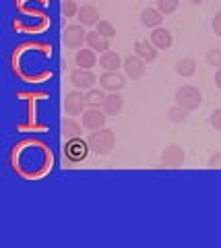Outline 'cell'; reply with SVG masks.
Returning <instances> with one entry per match:
<instances>
[{
	"label": "cell",
	"instance_id": "obj_1",
	"mask_svg": "<svg viewBox=\"0 0 221 248\" xmlns=\"http://www.w3.org/2000/svg\"><path fill=\"white\" fill-rule=\"evenodd\" d=\"M89 147L93 149L97 155H110L114 145H116V137L110 128H100V130H93L87 139Z\"/></svg>",
	"mask_w": 221,
	"mask_h": 248
},
{
	"label": "cell",
	"instance_id": "obj_2",
	"mask_svg": "<svg viewBox=\"0 0 221 248\" xmlns=\"http://www.w3.org/2000/svg\"><path fill=\"white\" fill-rule=\"evenodd\" d=\"M176 104L182 106L184 110L188 112H194V110H199L201 104H203V95H201V91L194 87V85H182L180 89H176Z\"/></svg>",
	"mask_w": 221,
	"mask_h": 248
},
{
	"label": "cell",
	"instance_id": "obj_3",
	"mask_svg": "<svg viewBox=\"0 0 221 248\" xmlns=\"http://www.w3.org/2000/svg\"><path fill=\"white\" fill-rule=\"evenodd\" d=\"M105 118H108V114L103 112V108H89L83 112V126L87 130H100L103 128Z\"/></svg>",
	"mask_w": 221,
	"mask_h": 248
},
{
	"label": "cell",
	"instance_id": "obj_4",
	"mask_svg": "<svg viewBox=\"0 0 221 248\" xmlns=\"http://www.w3.org/2000/svg\"><path fill=\"white\" fill-rule=\"evenodd\" d=\"M83 27H85V25H68L64 29V44H66V48L77 50V48H81V46L87 42V31Z\"/></svg>",
	"mask_w": 221,
	"mask_h": 248
},
{
	"label": "cell",
	"instance_id": "obj_5",
	"mask_svg": "<svg viewBox=\"0 0 221 248\" xmlns=\"http://www.w3.org/2000/svg\"><path fill=\"white\" fill-rule=\"evenodd\" d=\"M85 106H87V99H85V95H83L81 91L66 93V97H64V110H66L68 116H81L83 110H85Z\"/></svg>",
	"mask_w": 221,
	"mask_h": 248
},
{
	"label": "cell",
	"instance_id": "obj_6",
	"mask_svg": "<svg viewBox=\"0 0 221 248\" xmlns=\"http://www.w3.org/2000/svg\"><path fill=\"white\" fill-rule=\"evenodd\" d=\"M89 149H91L89 143L81 141V139H71V141H66V145H64V153L71 161H83L87 157Z\"/></svg>",
	"mask_w": 221,
	"mask_h": 248
},
{
	"label": "cell",
	"instance_id": "obj_7",
	"mask_svg": "<svg viewBox=\"0 0 221 248\" xmlns=\"http://www.w3.org/2000/svg\"><path fill=\"white\" fill-rule=\"evenodd\" d=\"M124 85H126L124 75H120L118 71H105V73L100 77V87H102L103 91L114 93V91L124 89Z\"/></svg>",
	"mask_w": 221,
	"mask_h": 248
},
{
	"label": "cell",
	"instance_id": "obj_8",
	"mask_svg": "<svg viewBox=\"0 0 221 248\" xmlns=\"http://www.w3.org/2000/svg\"><path fill=\"white\" fill-rule=\"evenodd\" d=\"M184 159H186L184 149L178 147V145H167L163 149V153H162V161L167 168H180L182 164H184Z\"/></svg>",
	"mask_w": 221,
	"mask_h": 248
},
{
	"label": "cell",
	"instance_id": "obj_9",
	"mask_svg": "<svg viewBox=\"0 0 221 248\" xmlns=\"http://www.w3.org/2000/svg\"><path fill=\"white\" fill-rule=\"evenodd\" d=\"M95 81H97L95 75L91 71H87V68H77V71H73V75H71V83L77 89H85V91L93 89Z\"/></svg>",
	"mask_w": 221,
	"mask_h": 248
},
{
	"label": "cell",
	"instance_id": "obj_10",
	"mask_svg": "<svg viewBox=\"0 0 221 248\" xmlns=\"http://www.w3.org/2000/svg\"><path fill=\"white\" fill-rule=\"evenodd\" d=\"M145 60L141 58V56H128L126 60H124V73H126V77L128 79H133V81H139L141 77L145 75Z\"/></svg>",
	"mask_w": 221,
	"mask_h": 248
},
{
	"label": "cell",
	"instance_id": "obj_11",
	"mask_svg": "<svg viewBox=\"0 0 221 248\" xmlns=\"http://www.w3.org/2000/svg\"><path fill=\"white\" fill-rule=\"evenodd\" d=\"M87 46L93 52H100V54H103V52H108L110 50V40L108 37H103L100 31H87V42H85Z\"/></svg>",
	"mask_w": 221,
	"mask_h": 248
},
{
	"label": "cell",
	"instance_id": "obj_12",
	"mask_svg": "<svg viewBox=\"0 0 221 248\" xmlns=\"http://www.w3.org/2000/svg\"><path fill=\"white\" fill-rule=\"evenodd\" d=\"M77 19H79L81 25H85V27L97 25V23H100V13H97V9L93 4H83L77 13Z\"/></svg>",
	"mask_w": 221,
	"mask_h": 248
},
{
	"label": "cell",
	"instance_id": "obj_13",
	"mask_svg": "<svg viewBox=\"0 0 221 248\" xmlns=\"http://www.w3.org/2000/svg\"><path fill=\"white\" fill-rule=\"evenodd\" d=\"M122 108H124V97H122L118 91H114V93H110V95L105 97L103 112L108 114V116H118L122 112Z\"/></svg>",
	"mask_w": 221,
	"mask_h": 248
},
{
	"label": "cell",
	"instance_id": "obj_14",
	"mask_svg": "<svg viewBox=\"0 0 221 248\" xmlns=\"http://www.w3.org/2000/svg\"><path fill=\"white\" fill-rule=\"evenodd\" d=\"M134 54L141 56L145 62H153L157 58V48L149 40H139L134 44Z\"/></svg>",
	"mask_w": 221,
	"mask_h": 248
},
{
	"label": "cell",
	"instance_id": "obj_15",
	"mask_svg": "<svg viewBox=\"0 0 221 248\" xmlns=\"http://www.w3.org/2000/svg\"><path fill=\"white\" fill-rule=\"evenodd\" d=\"M151 44H153L157 50H167L172 46V33L163 27H155L153 33H151Z\"/></svg>",
	"mask_w": 221,
	"mask_h": 248
},
{
	"label": "cell",
	"instance_id": "obj_16",
	"mask_svg": "<svg viewBox=\"0 0 221 248\" xmlns=\"http://www.w3.org/2000/svg\"><path fill=\"white\" fill-rule=\"evenodd\" d=\"M97 52L93 50H79L77 52V56H74V64H77L79 68H87V71H91L95 64H97V56H95Z\"/></svg>",
	"mask_w": 221,
	"mask_h": 248
},
{
	"label": "cell",
	"instance_id": "obj_17",
	"mask_svg": "<svg viewBox=\"0 0 221 248\" xmlns=\"http://www.w3.org/2000/svg\"><path fill=\"white\" fill-rule=\"evenodd\" d=\"M162 21H163V17H162V11L159 9H145L143 13H141V23L145 27H159L162 25Z\"/></svg>",
	"mask_w": 221,
	"mask_h": 248
},
{
	"label": "cell",
	"instance_id": "obj_18",
	"mask_svg": "<svg viewBox=\"0 0 221 248\" xmlns=\"http://www.w3.org/2000/svg\"><path fill=\"white\" fill-rule=\"evenodd\" d=\"M120 64H122L120 56H118L116 52H112V50L103 52L102 56H100V66L103 68V71H118Z\"/></svg>",
	"mask_w": 221,
	"mask_h": 248
},
{
	"label": "cell",
	"instance_id": "obj_19",
	"mask_svg": "<svg viewBox=\"0 0 221 248\" xmlns=\"http://www.w3.org/2000/svg\"><path fill=\"white\" fill-rule=\"evenodd\" d=\"M176 73L180 77H192L196 73V62L192 58H180L176 62Z\"/></svg>",
	"mask_w": 221,
	"mask_h": 248
},
{
	"label": "cell",
	"instance_id": "obj_20",
	"mask_svg": "<svg viewBox=\"0 0 221 248\" xmlns=\"http://www.w3.org/2000/svg\"><path fill=\"white\" fill-rule=\"evenodd\" d=\"M188 110H184L182 106H172V108H167V118H170V122L174 124H184L188 120Z\"/></svg>",
	"mask_w": 221,
	"mask_h": 248
},
{
	"label": "cell",
	"instance_id": "obj_21",
	"mask_svg": "<svg viewBox=\"0 0 221 248\" xmlns=\"http://www.w3.org/2000/svg\"><path fill=\"white\" fill-rule=\"evenodd\" d=\"M62 133L64 137L71 141V139H81V133H83V128H81V124H77L74 120H62Z\"/></svg>",
	"mask_w": 221,
	"mask_h": 248
},
{
	"label": "cell",
	"instance_id": "obj_22",
	"mask_svg": "<svg viewBox=\"0 0 221 248\" xmlns=\"http://www.w3.org/2000/svg\"><path fill=\"white\" fill-rule=\"evenodd\" d=\"M105 97H108V95H105L102 89H89V91H87V95H85L89 108H103Z\"/></svg>",
	"mask_w": 221,
	"mask_h": 248
},
{
	"label": "cell",
	"instance_id": "obj_23",
	"mask_svg": "<svg viewBox=\"0 0 221 248\" xmlns=\"http://www.w3.org/2000/svg\"><path fill=\"white\" fill-rule=\"evenodd\" d=\"M178 6H180V0H157V9L162 11V15L176 13Z\"/></svg>",
	"mask_w": 221,
	"mask_h": 248
},
{
	"label": "cell",
	"instance_id": "obj_24",
	"mask_svg": "<svg viewBox=\"0 0 221 248\" xmlns=\"http://www.w3.org/2000/svg\"><path fill=\"white\" fill-rule=\"evenodd\" d=\"M97 31H100L103 37H108V40L116 37V29H114V25L110 21H100V23H97Z\"/></svg>",
	"mask_w": 221,
	"mask_h": 248
},
{
	"label": "cell",
	"instance_id": "obj_25",
	"mask_svg": "<svg viewBox=\"0 0 221 248\" xmlns=\"http://www.w3.org/2000/svg\"><path fill=\"white\" fill-rule=\"evenodd\" d=\"M77 13H79L77 2H74V0H64V2H62V15H64V17L71 19V17H74Z\"/></svg>",
	"mask_w": 221,
	"mask_h": 248
},
{
	"label": "cell",
	"instance_id": "obj_26",
	"mask_svg": "<svg viewBox=\"0 0 221 248\" xmlns=\"http://www.w3.org/2000/svg\"><path fill=\"white\" fill-rule=\"evenodd\" d=\"M207 62H209V66L221 68V50H209L207 52Z\"/></svg>",
	"mask_w": 221,
	"mask_h": 248
},
{
	"label": "cell",
	"instance_id": "obj_27",
	"mask_svg": "<svg viewBox=\"0 0 221 248\" xmlns=\"http://www.w3.org/2000/svg\"><path fill=\"white\" fill-rule=\"evenodd\" d=\"M209 124L215 130H221V108H217V110H213L211 116H209Z\"/></svg>",
	"mask_w": 221,
	"mask_h": 248
},
{
	"label": "cell",
	"instance_id": "obj_28",
	"mask_svg": "<svg viewBox=\"0 0 221 248\" xmlns=\"http://www.w3.org/2000/svg\"><path fill=\"white\" fill-rule=\"evenodd\" d=\"M211 27H213V31H215L217 35H221V11H219V13H215V17H213Z\"/></svg>",
	"mask_w": 221,
	"mask_h": 248
},
{
	"label": "cell",
	"instance_id": "obj_29",
	"mask_svg": "<svg viewBox=\"0 0 221 248\" xmlns=\"http://www.w3.org/2000/svg\"><path fill=\"white\" fill-rule=\"evenodd\" d=\"M209 168H221V151L213 153L209 157Z\"/></svg>",
	"mask_w": 221,
	"mask_h": 248
},
{
	"label": "cell",
	"instance_id": "obj_30",
	"mask_svg": "<svg viewBox=\"0 0 221 248\" xmlns=\"http://www.w3.org/2000/svg\"><path fill=\"white\" fill-rule=\"evenodd\" d=\"M215 85L221 89V68H217V73H215Z\"/></svg>",
	"mask_w": 221,
	"mask_h": 248
},
{
	"label": "cell",
	"instance_id": "obj_31",
	"mask_svg": "<svg viewBox=\"0 0 221 248\" xmlns=\"http://www.w3.org/2000/svg\"><path fill=\"white\" fill-rule=\"evenodd\" d=\"M190 4H194V6H201V4H203V0H190Z\"/></svg>",
	"mask_w": 221,
	"mask_h": 248
},
{
	"label": "cell",
	"instance_id": "obj_32",
	"mask_svg": "<svg viewBox=\"0 0 221 248\" xmlns=\"http://www.w3.org/2000/svg\"><path fill=\"white\" fill-rule=\"evenodd\" d=\"M74 2H77V0H74Z\"/></svg>",
	"mask_w": 221,
	"mask_h": 248
}]
</instances>
